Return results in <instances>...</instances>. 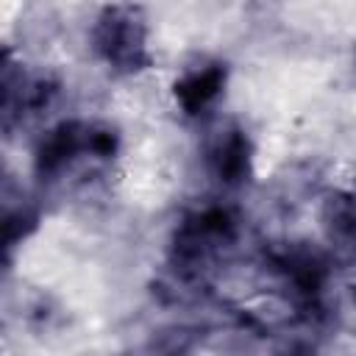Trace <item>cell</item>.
Masks as SVG:
<instances>
[{"instance_id": "cell-2", "label": "cell", "mask_w": 356, "mask_h": 356, "mask_svg": "<svg viewBox=\"0 0 356 356\" xmlns=\"http://www.w3.org/2000/svg\"><path fill=\"white\" fill-rule=\"evenodd\" d=\"M217 89H220V72H217V70H206V72H200V75L189 78V81L178 89V95H181L184 106L195 111V108L206 106V100H209V97H214V92H217Z\"/></svg>"}, {"instance_id": "cell-1", "label": "cell", "mask_w": 356, "mask_h": 356, "mask_svg": "<svg viewBox=\"0 0 356 356\" xmlns=\"http://www.w3.org/2000/svg\"><path fill=\"white\" fill-rule=\"evenodd\" d=\"M100 50L106 53L108 61H120V64H136V56L142 50V36L136 31L134 17H120L111 14L97 33Z\"/></svg>"}]
</instances>
